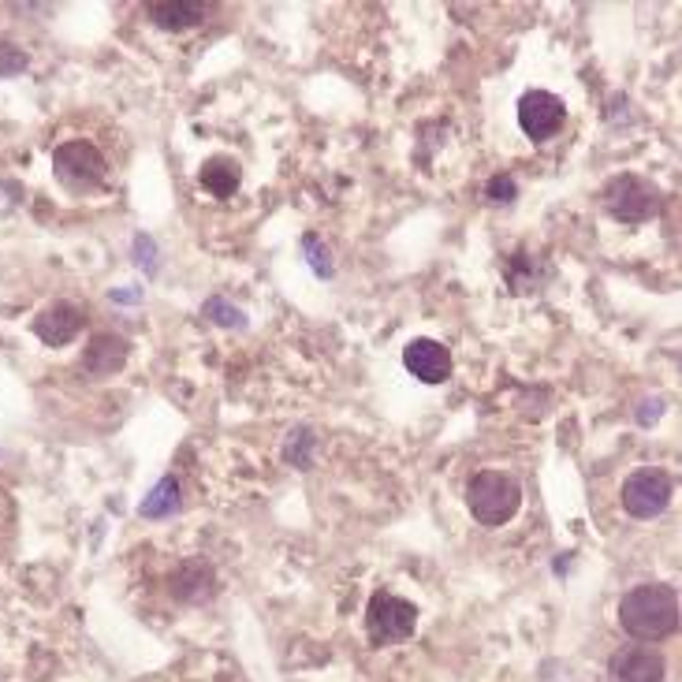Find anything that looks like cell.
I'll use <instances>...</instances> for the list:
<instances>
[{
	"instance_id": "cell-21",
	"label": "cell",
	"mask_w": 682,
	"mask_h": 682,
	"mask_svg": "<svg viewBox=\"0 0 682 682\" xmlns=\"http://www.w3.org/2000/svg\"><path fill=\"white\" fill-rule=\"evenodd\" d=\"M135 258H138V261H142V265H146V269H153V258H157V250H153V243H150V239H146V235H142V239H138V243H135Z\"/></svg>"
},
{
	"instance_id": "cell-18",
	"label": "cell",
	"mask_w": 682,
	"mask_h": 682,
	"mask_svg": "<svg viewBox=\"0 0 682 682\" xmlns=\"http://www.w3.org/2000/svg\"><path fill=\"white\" fill-rule=\"evenodd\" d=\"M302 253H306V261L313 265V273H318V276H332V253H328L325 243H321V235H306V239H302Z\"/></svg>"
},
{
	"instance_id": "cell-1",
	"label": "cell",
	"mask_w": 682,
	"mask_h": 682,
	"mask_svg": "<svg viewBox=\"0 0 682 682\" xmlns=\"http://www.w3.org/2000/svg\"><path fill=\"white\" fill-rule=\"evenodd\" d=\"M619 627L642 645H657L679 631V593L664 582L634 585L619 605Z\"/></svg>"
},
{
	"instance_id": "cell-12",
	"label": "cell",
	"mask_w": 682,
	"mask_h": 682,
	"mask_svg": "<svg viewBox=\"0 0 682 682\" xmlns=\"http://www.w3.org/2000/svg\"><path fill=\"white\" fill-rule=\"evenodd\" d=\"M146 12H150V20L161 26V30H187V26L202 23V15L209 8L198 4V0H161V4H150Z\"/></svg>"
},
{
	"instance_id": "cell-4",
	"label": "cell",
	"mask_w": 682,
	"mask_h": 682,
	"mask_svg": "<svg viewBox=\"0 0 682 682\" xmlns=\"http://www.w3.org/2000/svg\"><path fill=\"white\" fill-rule=\"evenodd\" d=\"M605 209L623 224H645L660 213V190L645 176H616L605 187Z\"/></svg>"
},
{
	"instance_id": "cell-8",
	"label": "cell",
	"mask_w": 682,
	"mask_h": 682,
	"mask_svg": "<svg viewBox=\"0 0 682 682\" xmlns=\"http://www.w3.org/2000/svg\"><path fill=\"white\" fill-rule=\"evenodd\" d=\"M664 657L653 645H623L611 653L608 682H664Z\"/></svg>"
},
{
	"instance_id": "cell-13",
	"label": "cell",
	"mask_w": 682,
	"mask_h": 682,
	"mask_svg": "<svg viewBox=\"0 0 682 682\" xmlns=\"http://www.w3.org/2000/svg\"><path fill=\"white\" fill-rule=\"evenodd\" d=\"M124 362H127V344L120 336H94L90 347H86V358H83L86 370L98 373V377L116 373Z\"/></svg>"
},
{
	"instance_id": "cell-3",
	"label": "cell",
	"mask_w": 682,
	"mask_h": 682,
	"mask_svg": "<svg viewBox=\"0 0 682 682\" xmlns=\"http://www.w3.org/2000/svg\"><path fill=\"white\" fill-rule=\"evenodd\" d=\"M418 627V608L410 600L396 597L388 590H377L365 608V631H370L373 645H399L414 634Z\"/></svg>"
},
{
	"instance_id": "cell-7",
	"label": "cell",
	"mask_w": 682,
	"mask_h": 682,
	"mask_svg": "<svg viewBox=\"0 0 682 682\" xmlns=\"http://www.w3.org/2000/svg\"><path fill=\"white\" fill-rule=\"evenodd\" d=\"M567 124V109L563 101L556 98V94L548 90H530L522 94L519 101V127L526 131L530 142H548V138H556L559 131Z\"/></svg>"
},
{
	"instance_id": "cell-2",
	"label": "cell",
	"mask_w": 682,
	"mask_h": 682,
	"mask_svg": "<svg viewBox=\"0 0 682 682\" xmlns=\"http://www.w3.org/2000/svg\"><path fill=\"white\" fill-rule=\"evenodd\" d=\"M467 504L481 526H504L519 511L522 485L511 474H504V470H481L467 485Z\"/></svg>"
},
{
	"instance_id": "cell-22",
	"label": "cell",
	"mask_w": 682,
	"mask_h": 682,
	"mask_svg": "<svg viewBox=\"0 0 682 682\" xmlns=\"http://www.w3.org/2000/svg\"><path fill=\"white\" fill-rule=\"evenodd\" d=\"M112 299L116 302H138V292H112Z\"/></svg>"
},
{
	"instance_id": "cell-11",
	"label": "cell",
	"mask_w": 682,
	"mask_h": 682,
	"mask_svg": "<svg viewBox=\"0 0 682 682\" xmlns=\"http://www.w3.org/2000/svg\"><path fill=\"white\" fill-rule=\"evenodd\" d=\"M169 590L183 605H198V600H206L213 593V567L206 559H187V563H179L172 571Z\"/></svg>"
},
{
	"instance_id": "cell-5",
	"label": "cell",
	"mask_w": 682,
	"mask_h": 682,
	"mask_svg": "<svg viewBox=\"0 0 682 682\" xmlns=\"http://www.w3.org/2000/svg\"><path fill=\"white\" fill-rule=\"evenodd\" d=\"M52 169H57L60 183H64L67 190H75V195H86V190H98L104 176H109V164H104V157L98 146L90 142H64L52 157Z\"/></svg>"
},
{
	"instance_id": "cell-16",
	"label": "cell",
	"mask_w": 682,
	"mask_h": 682,
	"mask_svg": "<svg viewBox=\"0 0 682 682\" xmlns=\"http://www.w3.org/2000/svg\"><path fill=\"white\" fill-rule=\"evenodd\" d=\"M284 459L292 462V467H310V459H313V433L310 430H295L292 436H287Z\"/></svg>"
},
{
	"instance_id": "cell-17",
	"label": "cell",
	"mask_w": 682,
	"mask_h": 682,
	"mask_svg": "<svg viewBox=\"0 0 682 682\" xmlns=\"http://www.w3.org/2000/svg\"><path fill=\"white\" fill-rule=\"evenodd\" d=\"M206 318L213 321V325H224V328H239V325H247V318H243V310H235L227 299H209L206 302Z\"/></svg>"
},
{
	"instance_id": "cell-19",
	"label": "cell",
	"mask_w": 682,
	"mask_h": 682,
	"mask_svg": "<svg viewBox=\"0 0 682 682\" xmlns=\"http://www.w3.org/2000/svg\"><path fill=\"white\" fill-rule=\"evenodd\" d=\"M26 72V52L15 46H0V75H20Z\"/></svg>"
},
{
	"instance_id": "cell-15",
	"label": "cell",
	"mask_w": 682,
	"mask_h": 682,
	"mask_svg": "<svg viewBox=\"0 0 682 682\" xmlns=\"http://www.w3.org/2000/svg\"><path fill=\"white\" fill-rule=\"evenodd\" d=\"M179 511V485L176 478H161L157 488L142 500V519H169V514Z\"/></svg>"
},
{
	"instance_id": "cell-10",
	"label": "cell",
	"mask_w": 682,
	"mask_h": 682,
	"mask_svg": "<svg viewBox=\"0 0 682 682\" xmlns=\"http://www.w3.org/2000/svg\"><path fill=\"white\" fill-rule=\"evenodd\" d=\"M404 362L422 384H441V381H448V373H451L448 347L436 344V339H414L404 351Z\"/></svg>"
},
{
	"instance_id": "cell-20",
	"label": "cell",
	"mask_w": 682,
	"mask_h": 682,
	"mask_svg": "<svg viewBox=\"0 0 682 682\" xmlns=\"http://www.w3.org/2000/svg\"><path fill=\"white\" fill-rule=\"evenodd\" d=\"M485 195L493 198V202H511L514 198V179L511 176H493L485 187Z\"/></svg>"
},
{
	"instance_id": "cell-6",
	"label": "cell",
	"mask_w": 682,
	"mask_h": 682,
	"mask_svg": "<svg viewBox=\"0 0 682 682\" xmlns=\"http://www.w3.org/2000/svg\"><path fill=\"white\" fill-rule=\"evenodd\" d=\"M671 478L660 467H642L623 481V507L634 519H657L671 504Z\"/></svg>"
},
{
	"instance_id": "cell-14",
	"label": "cell",
	"mask_w": 682,
	"mask_h": 682,
	"mask_svg": "<svg viewBox=\"0 0 682 682\" xmlns=\"http://www.w3.org/2000/svg\"><path fill=\"white\" fill-rule=\"evenodd\" d=\"M202 187L213 198H232L239 190V164L232 157H213L202 164Z\"/></svg>"
},
{
	"instance_id": "cell-9",
	"label": "cell",
	"mask_w": 682,
	"mask_h": 682,
	"mask_svg": "<svg viewBox=\"0 0 682 682\" xmlns=\"http://www.w3.org/2000/svg\"><path fill=\"white\" fill-rule=\"evenodd\" d=\"M83 325H86V313L78 310V306L57 302V306H49V310H41L38 318H34V336L49 347H64V344H72L78 332H83Z\"/></svg>"
}]
</instances>
